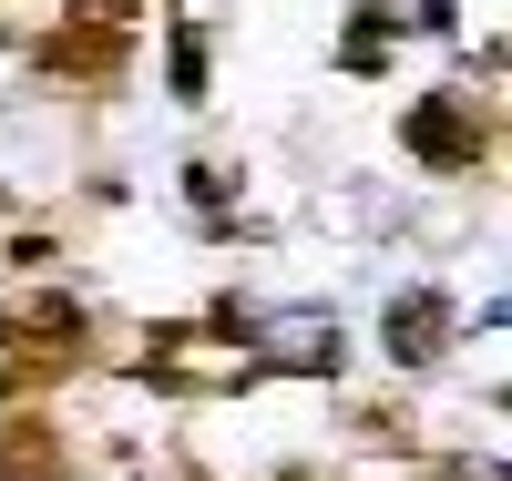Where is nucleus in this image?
Here are the masks:
<instances>
[{"instance_id":"nucleus-1","label":"nucleus","mask_w":512,"mask_h":481,"mask_svg":"<svg viewBox=\"0 0 512 481\" xmlns=\"http://www.w3.org/2000/svg\"><path fill=\"white\" fill-rule=\"evenodd\" d=\"M144 379L154 389H246L256 359H246L236 318H216V328H154L144 338Z\"/></svg>"},{"instance_id":"nucleus-2","label":"nucleus","mask_w":512,"mask_h":481,"mask_svg":"<svg viewBox=\"0 0 512 481\" xmlns=\"http://www.w3.org/2000/svg\"><path fill=\"white\" fill-rule=\"evenodd\" d=\"M82 338H93V328H82V308H72V297H31L21 318H0V379H11V389L62 379V369L82 359Z\"/></svg>"},{"instance_id":"nucleus-3","label":"nucleus","mask_w":512,"mask_h":481,"mask_svg":"<svg viewBox=\"0 0 512 481\" xmlns=\"http://www.w3.org/2000/svg\"><path fill=\"white\" fill-rule=\"evenodd\" d=\"M134 21H144V0H72L62 31L41 41V62L72 72V82H103L123 52H134Z\"/></svg>"},{"instance_id":"nucleus-4","label":"nucleus","mask_w":512,"mask_h":481,"mask_svg":"<svg viewBox=\"0 0 512 481\" xmlns=\"http://www.w3.org/2000/svg\"><path fill=\"white\" fill-rule=\"evenodd\" d=\"M400 144L431 164V174H461V164L492 154V113H472L461 93H420V103L400 113Z\"/></svg>"},{"instance_id":"nucleus-5","label":"nucleus","mask_w":512,"mask_h":481,"mask_svg":"<svg viewBox=\"0 0 512 481\" xmlns=\"http://www.w3.org/2000/svg\"><path fill=\"white\" fill-rule=\"evenodd\" d=\"M236 338H246L256 369H308V379L338 369V328H328V318H256V328H236Z\"/></svg>"},{"instance_id":"nucleus-6","label":"nucleus","mask_w":512,"mask_h":481,"mask_svg":"<svg viewBox=\"0 0 512 481\" xmlns=\"http://www.w3.org/2000/svg\"><path fill=\"white\" fill-rule=\"evenodd\" d=\"M379 338H390V359H400V369L441 359V348H451V297H441V287H410V297H390Z\"/></svg>"},{"instance_id":"nucleus-7","label":"nucleus","mask_w":512,"mask_h":481,"mask_svg":"<svg viewBox=\"0 0 512 481\" xmlns=\"http://www.w3.org/2000/svg\"><path fill=\"white\" fill-rule=\"evenodd\" d=\"M390 11H379V0H369V11H349V41H338V62H349V72H379V62H390Z\"/></svg>"},{"instance_id":"nucleus-8","label":"nucleus","mask_w":512,"mask_h":481,"mask_svg":"<svg viewBox=\"0 0 512 481\" xmlns=\"http://www.w3.org/2000/svg\"><path fill=\"white\" fill-rule=\"evenodd\" d=\"M175 93H185V103L205 93V41H195V21L175 31Z\"/></svg>"}]
</instances>
